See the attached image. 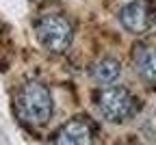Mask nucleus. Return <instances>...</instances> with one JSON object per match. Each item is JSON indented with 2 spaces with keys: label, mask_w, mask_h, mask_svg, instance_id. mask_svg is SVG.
<instances>
[{
  "label": "nucleus",
  "mask_w": 156,
  "mask_h": 145,
  "mask_svg": "<svg viewBox=\"0 0 156 145\" xmlns=\"http://www.w3.org/2000/svg\"><path fill=\"white\" fill-rule=\"evenodd\" d=\"M15 108H17V115L22 117V121L30 123V126H44V123L50 121L54 113V102H52L50 91L41 82L30 80L26 85H22V89L17 91Z\"/></svg>",
  "instance_id": "obj_1"
},
{
  "label": "nucleus",
  "mask_w": 156,
  "mask_h": 145,
  "mask_svg": "<svg viewBox=\"0 0 156 145\" xmlns=\"http://www.w3.org/2000/svg\"><path fill=\"white\" fill-rule=\"evenodd\" d=\"M35 35H37V41L48 52L61 54V52H65L72 46L74 26H72V22L67 17L58 15V13H50V15H44L37 22Z\"/></svg>",
  "instance_id": "obj_2"
},
{
  "label": "nucleus",
  "mask_w": 156,
  "mask_h": 145,
  "mask_svg": "<svg viewBox=\"0 0 156 145\" xmlns=\"http://www.w3.org/2000/svg\"><path fill=\"white\" fill-rule=\"evenodd\" d=\"M95 104H98L100 115L111 123L126 121L128 117H132V113L136 108V102H134L132 93L124 87H108V89L100 91Z\"/></svg>",
  "instance_id": "obj_3"
},
{
  "label": "nucleus",
  "mask_w": 156,
  "mask_h": 145,
  "mask_svg": "<svg viewBox=\"0 0 156 145\" xmlns=\"http://www.w3.org/2000/svg\"><path fill=\"white\" fill-rule=\"evenodd\" d=\"M119 22L132 35L145 33L150 28V24H152V15H150L147 0H132V2L124 5L119 9Z\"/></svg>",
  "instance_id": "obj_4"
},
{
  "label": "nucleus",
  "mask_w": 156,
  "mask_h": 145,
  "mask_svg": "<svg viewBox=\"0 0 156 145\" xmlns=\"http://www.w3.org/2000/svg\"><path fill=\"white\" fill-rule=\"evenodd\" d=\"M54 145H93L89 123L83 119H72L63 123L54 134Z\"/></svg>",
  "instance_id": "obj_5"
},
{
  "label": "nucleus",
  "mask_w": 156,
  "mask_h": 145,
  "mask_svg": "<svg viewBox=\"0 0 156 145\" xmlns=\"http://www.w3.org/2000/svg\"><path fill=\"white\" fill-rule=\"evenodd\" d=\"M134 72L145 82L156 85V44H141L134 48Z\"/></svg>",
  "instance_id": "obj_6"
},
{
  "label": "nucleus",
  "mask_w": 156,
  "mask_h": 145,
  "mask_svg": "<svg viewBox=\"0 0 156 145\" xmlns=\"http://www.w3.org/2000/svg\"><path fill=\"white\" fill-rule=\"evenodd\" d=\"M119 74H122V63L113 56H102L91 65V78L100 85H111L119 78Z\"/></svg>",
  "instance_id": "obj_7"
}]
</instances>
